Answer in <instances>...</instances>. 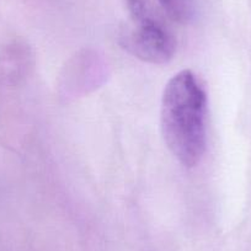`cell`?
Segmentation results:
<instances>
[{
	"mask_svg": "<svg viewBox=\"0 0 251 251\" xmlns=\"http://www.w3.org/2000/svg\"><path fill=\"white\" fill-rule=\"evenodd\" d=\"M207 95L191 71L174 75L161 100V132L169 151L183 166L197 165L206 151Z\"/></svg>",
	"mask_w": 251,
	"mask_h": 251,
	"instance_id": "1",
	"label": "cell"
},
{
	"mask_svg": "<svg viewBox=\"0 0 251 251\" xmlns=\"http://www.w3.org/2000/svg\"><path fill=\"white\" fill-rule=\"evenodd\" d=\"M136 30L122 36L121 45L143 62L164 64L174 58L176 42L173 35L155 20L151 13L134 19Z\"/></svg>",
	"mask_w": 251,
	"mask_h": 251,
	"instance_id": "2",
	"label": "cell"
},
{
	"mask_svg": "<svg viewBox=\"0 0 251 251\" xmlns=\"http://www.w3.org/2000/svg\"><path fill=\"white\" fill-rule=\"evenodd\" d=\"M171 20L178 24H188L195 16L194 0H158Z\"/></svg>",
	"mask_w": 251,
	"mask_h": 251,
	"instance_id": "3",
	"label": "cell"
}]
</instances>
